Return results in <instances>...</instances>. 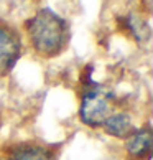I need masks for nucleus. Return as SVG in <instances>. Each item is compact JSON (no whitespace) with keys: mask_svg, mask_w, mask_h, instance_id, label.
Masks as SVG:
<instances>
[{"mask_svg":"<svg viewBox=\"0 0 153 160\" xmlns=\"http://www.w3.org/2000/svg\"><path fill=\"white\" fill-rule=\"evenodd\" d=\"M26 33L40 55L53 58L66 48L69 41L68 22L50 8H41L26 22Z\"/></svg>","mask_w":153,"mask_h":160,"instance_id":"f257e3e1","label":"nucleus"},{"mask_svg":"<svg viewBox=\"0 0 153 160\" xmlns=\"http://www.w3.org/2000/svg\"><path fill=\"white\" fill-rule=\"evenodd\" d=\"M110 101H112V94L99 84L87 88L81 99V108H79L81 121L89 127L102 126V122L109 116Z\"/></svg>","mask_w":153,"mask_h":160,"instance_id":"f03ea898","label":"nucleus"},{"mask_svg":"<svg viewBox=\"0 0 153 160\" xmlns=\"http://www.w3.org/2000/svg\"><path fill=\"white\" fill-rule=\"evenodd\" d=\"M22 55V41L12 28L0 27V76L8 74Z\"/></svg>","mask_w":153,"mask_h":160,"instance_id":"7ed1b4c3","label":"nucleus"},{"mask_svg":"<svg viewBox=\"0 0 153 160\" xmlns=\"http://www.w3.org/2000/svg\"><path fill=\"white\" fill-rule=\"evenodd\" d=\"M125 149L133 158H148L151 155V149H153L150 127L132 130V134L127 137Z\"/></svg>","mask_w":153,"mask_h":160,"instance_id":"20e7f679","label":"nucleus"},{"mask_svg":"<svg viewBox=\"0 0 153 160\" xmlns=\"http://www.w3.org/2000/svg\"><path fill=\"white\" fill-rule=\"evenodd\" d=\"M102 127L109 135H114V137H119V139L128 137V135L132 134V130H133L130 117H128L127 114H122V112L107 116V119L102 122Z\"/></svg>","mask_w":153,"mask_h":160,"instance_id":"39448f33","label":"nucleus"},{"mask_svg":"<svg viewBox=\"0 0 153 160\" xmlns=\"http://www.w3.org/2000/svg\"><path fill=\"white\" fill-rule=\"evenodd\" d=\"M10 160H56L55 155L41 145H20L12 152Z\"/></svg>","mask_w":153,"mask_h":160,"instance_id":"423d86ee","label":"nucleus"},{"mask_svg":"<svg viewBox=\"0 0 153 160\" xmlns=\"http://www.w3.org/2000/svg\"><path fill=\"white\" fill-rule=\"evenodd\" d=\"M128 28H130V32L135 35V38L137 40H146L148 38V27H146V23L138 18V17H128Z\"/></svg>","mask_w":153,"mask_h":160,"instance_id":"0eeeda50","label":"nucleus"}]
</instances>
